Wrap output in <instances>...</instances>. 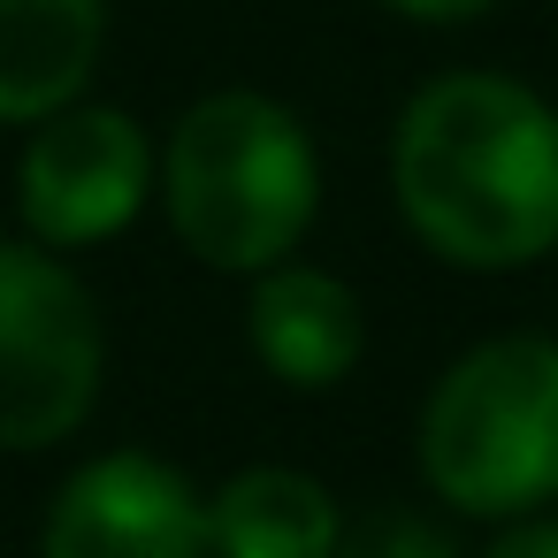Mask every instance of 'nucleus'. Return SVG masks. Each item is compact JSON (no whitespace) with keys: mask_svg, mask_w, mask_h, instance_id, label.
<instances>
[{"mask_svg":"<svg viewBox=\"0 0 558 558\" xmlns=\"http://www.w3.org/2000/svg\"><path fill=\"white\" fill-rule=\"evenodd\" d=\"M329 558H459V550L428 520H413V512H375L360 527H337Z\"/></svg>","mask_w":558,"mask_h":558,"instance_id":"nucleus-10","label":"nucleus"},{"mask_svg":"<svg viewBox=\"0 0 558 558\" xmlns=\"http://www.w3.org/2000/svg\"><path fill=\"white\" fill-rule=\"evenodd\" d=\"M39 558H207V505L169 459L108 451L62 482Z\"/></svg>","mask_w":558,"mask_h":558,"instance_id":"nucleus-6","label":"nucleus"},{"mask_svg":"<svg viewBox=\"0 0 558 558\" xmlns=\"http://www.w3.org/2000/svg\"><path fill=\"white\" fill-rule=\"evenodd\" d=\"M108 0H0V123L70 108L100 62Z\"/></svg>","mask_w":558,"mask_h":558,"instance_id":"nucleus-8","label":"nucleus"},{"mask_svg":"<svg viewBox=\"0 0 558 558\" xmlns=\"http://www.w3.org/2000/svg\"><path fill=\"white\" fill-rule=\"evenodd\" d=\"M146 131L123 108H54L39 116L24 161H16V207L24 230L54 253L70 245H100L116 230H131V215L146 207Z\"/></svg>","mask_w":558,"mask_h":558,"instance_id":"nucleus-5","label":"nucleus"},{"mask_svg":"<svg viewBox=\"0 0 558 558\" xmlns=\"http://www.w3.org/2000/svg\"><path fill=\"white\" fill-rule=\"evenodd\" d=\"M161 199L192 260L222 276H260L268 260H291V245L306 238L322 161L306 123L268 93H207L169 131Z\"/></svg>","mask_w":558,"mask_h":558,"instance_id":"nucleus-2","label":"nucleus"},{"mask_svg":"<svg viewBox=\"0 0 558 558\" xmlns=\"http://www.w3.org/2000/svg\"><path fill=\"white\" fill-rule=\"evenodd\" d=\"M253 352L268 375H283L291 390H329L360 367V344H367V322H360V299L322 276V268H283L268 260L260 283H253Z\"/></svg>","mask_w":558,"mask_h":558,"instance_id":"nucleus-7","label":"nucleus"},{"mask_svg":"<svg viewBox=\"0 0 558 558\" xmlns=\"http://www.w3.org/2000/svg\"><path fill=\"white\" fill-rule=\"evenodd\" d=\"M337 527V497L299 466H245L207 505L215 558H329Z\"/></svg>","mask_w":558,"mask_h":558,"instance_id":"nucleus-9","label":"nucleus"},{"mask_svg":"<svg viewBox=\"0 0 558 558\" xmlns=\"http://www.w3.org/2000/svg\"><path fill=\"white\" fill-rule=\"evenodd\" d=\"M390 9L413 24H466V16H489L497 0H390Z\"/></svg>","mask_w":558,"mask_h":558,"instance_id":"nucleus-12","label":"nucleus"},{"mask_svg":"<svg viewBox=\"0 0 558 558\" xmlns=\"http://www.w3.org/2000/svg\"><path fill=\"white\" fill-rule=\"evenodd\" d=\"M482 558H558V520H512Z\"/></svg>","mask_w":558,"mask_h":558,"instance_id":"nucleus-11","label":"nucleus"},{"mask_svg":"<svg viewBox=\"0 0 558 558\" xmlns=\"http://www.w3.org/2000/svg\"><path fill=\"white\" fill-rule=\"evenodd\" d=\"M390 192L428 253L527 268L558 245V108L489 70L436 77L398 116Z\"/></svg>","mask_w":558,"mask_h":558,"instance_id":"nucleus-1","label":"nucleus"},{"mask_svg":"<svg viewBox=\"0 0 558 558\" xmlns=\"http://www.w3.org/2000/svg\"><path fill=\"white\" fill-rule=\"evenodd\" d=\"M421 474L474 520H512L558 497V344L489 337L444 367L421 405Z\"/></svg>","mask_w":558,"mask_h":558,"instance_id":"nucleus-3","label":"nucleus"},{"mask_svg":"<svg viewBox=\"0 0 558 558\" xmlns=\"http://www.w3.org/2000/svg\"><path fill=\"white\" fill-rule=\"evenodd\" d=\"M100 398V314L54 245L0 238V451L62 444Z\"/></svg>","mask_w":558,"mask_h":558,"instance_id":"nucleus-4","label":"nucleus"}]
</instances>
